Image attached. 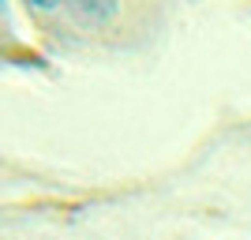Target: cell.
I'll use <instances>...</instances> for the list:
<instances>
[{
    "label": "cell",
    "mask_w": 251,
    "mask_h": 240,
    "mask_svg": "<svg viewBox=\"0 0 251 240\" xmlns=\"http://www.w3.org/2000/svg\"><path fill=\"white\" fill-rule=\"evenodd\" d=\"M0 8H4V0H0Z\"/></svg>",
    "instance_id": "cell-3"
},
{
    "label": "cell",
    "mask_w": 251,
    "mask_h": 240,
    "mask_svg": "<svg viewBox=\"0 0 251 240\" xmlns=\"http://www.w3.org/2000/svg\"><path fill=\"white\" fill-rule=\"evenodd\" d=\"M64 0H26V8H34V11H52V8H60Z\"/></svg>",
    "instance_id": "cell-2"
},
{
    "label": "cell",
    "mask_w": 251,
    "mask_h": 240,
    "mask_svg": "<svg viewBox=\"0 0 251 240\" xmlns=\"http://www.w3.org/2000/svg\"><path fill=\"white\" fill-rule=\"evenodd\" d=\"M64 4L75 11V19L90 23V27H101L120 11V0H64Z\"/></svg>",
    "instance_id": "cell-1"
}]
</instances>
